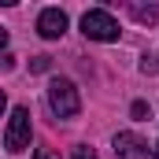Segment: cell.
<instances>
[{"mask_svg": "<svg viewBox=\"0 0 159 159\" xmlns=\"http://www.w3.org/2000/svg\"><path fill=\"white\" fill-rule=\"evenodd\" d=\"M30 133H34V126H30V111H26V107H15L11 119H7L4 148H7V152H22V148H30Z\"/></svg>", "mask_w": 159, "mask_h": 159, "instance_id": "3", "label": "cell"}, {"mask_svg": "<svg viewBox=\"0 0 159 159\" xmlns=\"http://www.w3.org/2000/svg\"><path fill=\"white\" fill-rule=\"evenodd\" d=\"M4 107H7V96H4V89H0V115H4Z\"/></svg>", "mask_w": 159, "mask_h": 159, "instance_id": "10", "label": "cell"}, {"mask_svg": "<svg viewBox=\"0 0 159 159\" xmlns=\"http://www.w3.org/2000/svg\"><path fill=\"white\" fill-rule=\"evenodd\" d=\"M129 15H133L137 22H156V19H159V7H156V4H129Z\"/></svg>", "mask_w": 159, "mask_h": 159, "instance_id": "6", "label": "cell"}, {"mask_svg": "<svg viewBox=\"0 0 159 159\" xmlns=\"http://www.w3.org/2000/svg\"><path fill=\"white\" fill-rule=\"evenodd\" d=\"M144 115H148V104L137 100V104H133V119H144Z\"/></svg>", "mask_w": 159, "mask_h": 159, "instance_id": "7", "label": "cell"}, {"mask_svg": "<svg viewBox=\"0 0 159 159\" xmlns=\"http://www.w3.org/2000/svg\"><path fill=\"white\" fill-rule=\"evenodd\" d=\"M115 156L119 159H148V144L137 133H115Z\"/></svg>", "mask_w": 159, "mask_h": 159, "instance_id": "5", "label": "cell"}, {"mask_svg": "<svg viewBox=\"0 0 159 159\" xmlns=\"http://www.w3.org/2000/svg\"><path fill=\"white\" fill-rule=\"evenodd\" d=\"M48 107L56 119H74L81 111V96H78V85L67 78H56L48 85Z\"/></svg>", "mask_w": 159, "mask_h": 159, "instance_id": "1", "label": "cell"}, {"mask_svg": "<svg viewBox=\"0 0 159 159\" xmlns=\"http://www.w3.org/2000/svg\"><path fill=\"white\" fill-rule=\"evenodd\" d=\"M81 34L89 41H119V22L111 19V11H100V7H93V11H85L81 15Z\"/></svg>", "mask_w": 159, "mask_h": 159, "instance_id": "2", "label": "cell"}, {"mask_svg": "<svg viewBox=\"0 0 159 159\" xmlns=\"http://www.w3.org/2000/svg\"><path fill=\"white\" fill-rule=\"evenodd\" d=\"M4 44H7V30L0 26V48H4Z\"/></svg>", "mask_w": 159, "mask_h": 159, "instance_id": "11", "label": "cell"}, {"mask_svg": "<svg viewBox=\"0 0 159 159\" xmlns=\"http://www.w3.org/2000/svg\"><path fill=\"white\" fill-rule=\"evenodd\" d=\"M74 159H96V156H93L89 148H74Z\"/></svg>", "mask_w": 159, "mask_h": 159, "instance_id": "8", "label": "cell"}, {"mask_svg": "<svg viewBox=\"0 0 159 159\" xmlns=\"http://www.w3.org/2000/svg\"><path fill=\"white\" fill-rule=\"evenodd\" d=\"M156 159H159V152H156Z\"/></svg>", "mask_w": 159, "mask_h": 159, "instance_id": "12", "label": "cell"}, {"mask_svg": "<svg viewBox=\"0 0 159 159\" xmlns=\"http://www.w3.org/2000/svg\"><path fill=\"white\" fill-rule=\"evenodd\" d=\"M34 159H59V156H56V152H48V148H41V152H37Z\"/></svg>", "mask_w": 159, "mask_h": 159, "instance_id": "9", "label": "cell"}, {"mask_svg": "<svg viewBox=\"0 0 159 159\" xmlns=\"http://www.w3.org/2000/svg\"><path fill=\"white\" fill-rule=\"evenodd\" d=\"M37 34L48 37V41L63 37V34H67V15H63L59 7H44V11L37 15Z\"/></svg>", "mask_w": 159, "mask_h": 159, "instance_id": "4", "label": "cell"}]
</instances>
